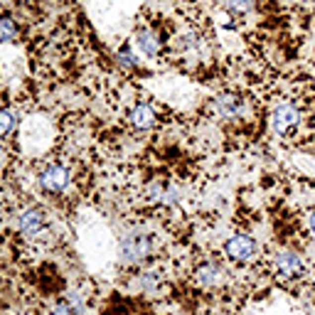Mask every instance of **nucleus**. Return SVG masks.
<instances>
[{
	"instance_id": "nucleus-5",
	"label": "nucleus",
	"mask_w": 315,
	"mask_h": 315,
	"mask_svg": "<svg viewBox=\"0 0 315 315\" xmlns=\"http://www.w3.org/2000/svg\"><path fill=\"white\" fill-rule=\"evenodd\" d=\"M121 253L126 261H140L150 253V242L143 234H130L121 242Z\"/></svg>"
},
{
	"instance_id": "nucleus-10",
	"label": "nucleus",
	"mask_w": 315,
	"mask_h": 315,
	"mask_svg": "<svg viewBox=\"0 0 315 315\" xmlns=\"http://www.w3.org/2000/svg\"><path fill=\"white\" fill-rule=\"evenodd\" d=\"M219 278H222V268L217 263H202L197 268V283L202 286H214Z\"/></svg>"
},
{
	"instance_id": "nucleus-12",
	"label": "nucleus",
	"mask_w": 315,
	"mask_h": 315,
	"mask_svg": "<svg viewBox=\"0 0 315 315\" xmlns=\"http://www.w3.org/2000/svg\"><path fill=\"white\" fill-rule=\"evenodd\" d=\"M222 5H224L229 12H234V15H244V12L252 10L253 0H222Z\"/></svg>"
},
{
	"instance_id": "nucleus-11",
	"label": "nucleus",
	"mask_w": 315,
	"mask_h": 315,
	"mask_svg": "<svg viewBox=\"0 0 315 315\" xmlns=\"http://www.w3.org/2000/svg\"><path fill=\"white\" fill-rule=\"evenodd\" d=\"M17 37V27L10 17H0V45L2 42H12Z\"/></svg>"
},
{
	"instance_id": "nucleus-16",
	"label": "nucleus",
	"mask_w": 315,
	"mask_h": 315,
	"mask_svg": "<svg viewBox=\"0 0 315 315\" xmlns=\"http://www.w3.org/2000/svg\"><path fill=\"white\" fill-rule=\"evenodd\" d=\"M283 2H293V0H283Z\"/></svg>"
},
{
	"instance_id": "nucleus-7",
	"label": "nucleus",
	"mask_w": 315,
	"mask_h": 315,
	"mask_svg": "<svg viewBox=\"0 0 315 315\" xmlns=\"http://www.w3.org/2000/svg\"><path fill=\"white\" fill-rule=\"evenodd\" d=\"M135 45L148 55V57H155L160 52V40H158V32L150 30V27H138L135 30Z\"/></svg>"
},
{
	"instance_id": "nucleus-1",
	"label": "nucleus",
	"mask_w": 315,
	"mask_h": 315,
	"mask_svg": "<svg viewBox=\"0 0 315 315\" xmlns=\"http://www.w3.org/2000/svg\"><path fill=\"white\" fill-rule=\"evenodd\" d=\"M224 252H227V256H229L232 261L244 263V261H252L253 256L258 253V247H256V242H253L252 237H247V234H234V237L227 239Z\"/></svg>"
},
{
	"instance_id": "nucleus-13",
	"label": "nucleus",
	"mask_w": 315,
	"mask_h": 315,
	"mask_svg": "<svg viewBox=\"0 0 315 315\" xmlns=\"http://www.w3.org/2000/svg\"><path fill=\"white\" fill-rule=\"evenodd\" d=\"M12 124H15V119H12V114L10 111H0V138L12 128Z\"/></svg>"
},
{
	"instance_id": "nucleus-2",
	"label": "nucleus",
	"mask_w": 315,
	"mask_h": 315,
	"mask_svg": "<svg viewBox=\"0 0 315 315\" xmlns=\"http://www.w3.org/2000/svg\"><path fill=\"white\" fill-rule=\"evenodd\" d=\"M273 268H276V273H278L283 281L301 278V276H303V271H306L303 258H301L296 252H281V253H276V258H273Z\"/></svg>"
},
{
	"instance_id": "nucleus-4",
	"label": "nucleus",
	"mask_w": 315,
	"mask_h": 315,
	"mask_svg": "<svg viewBox=\"0 0 315 315\" xmlns=\"http://www.w3.org/2000/svg\"><path fill=\"white\" fill-rule=\"evenodd\" d=\"M66 185H69V173L64 170L62 165H57V163L47 165L40 173V188L47 189V192H62Z\"/></svg>"
},
{
	"instance_id": "nucleus-14",
	"label": "nucleus",
	"mask_w": 315,
	"mask_h": 315,
	"mask_svg": "<svg viewBox=\"0 0 315 315\" xmlns=\"http://www.w3.org/2000/svg\"><path fill=\"white\" fill-rule=\"evenodd\" d=\"M52 315H76V313H74V308H71L66 301H62V303L55 308V313H52Z\"/></svg>"
},
{
	"instance_id": "nucleus-15",
	"label": "nucleus",
	"mask_w": 315,
	"mask_h": 315,
	"mask_svg": "<svg viewBox=\"0 0 315 315\" xmlns=\"http://www.w3.org/2000/svg\"><path fill=\"white\" fill-rule=\"evenodd\" d=\"M308 224H311V229H313V234H315V209L308 214Z\"/></svg>"
},
{
	"instance_id": "nucleus-8",
	"label": "nucleus",
	"mask_w": 315,
	"mask_h": 315,
	"mask_svg": "<svg viewBox=\"0 0 315 315\" xmlns=\"http://www.w3.org/2000/svg\"><path fill=\"white\" fill-rule=\"evenodd\" d=\"M214 111L222 119H234L242 111V99H237V96H217L214 99Z\"/></svg>"
},
{
	"instance_id": "nucleus-6",
	"label": "nucleus",
	"mask_w": 315,
	"mask_h": 315,
	"mask_svg": "<svg viewBox=\"0 0 315 315\" xmlns=\"http://www.w3.org/2000/svg\"><path fill=\"white\" fill-rule=\"evenodd\" d=\"M42 224H45V212H42L40 207L25 209V212L20 214V219H17V227H20V232H25V234H37V232L42 229Z\"/></svg>"
},
{
	"instance_id": "nucleus-3",
	"label": "nucleus",
	"mask_w": 315,
	"mask_h": 315,
	"mask_svg": "<svg viewBox=\"0 0 315 315\" xmlns=\"http://www.w3.org/2000/svg\"><path fill=\"white\" fill-rule=\"evenodd\" d=\"M298 119H301V114H298V109H296L293 104H281V106H276V111H273L271 126H273V130H276L278 135H288L293 128L298 126Z\"/></svg>"
},
{
	"instance_id": "nucleus-9",
	"label": "nucleus",
	"mask_w": 315,
	"mask_h": 315,
	"mask_svg": "<svg viewBox=\"0 0 315 315\" xmlns=\"http://www.w3.org/2000/svg\"><path fill=\"white\" fill-rule=\"evenodd\" d=\"M128 119H130V124H133V126L143 130V128H150L153 124H155V111H153L148 104H138V106L130 111V116H128Z\"/></svg>"
}]
</instances>
